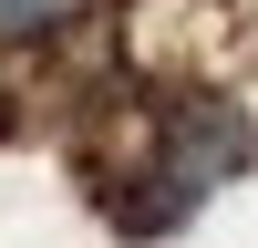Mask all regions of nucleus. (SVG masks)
Masks as SVG:
<instances>
[{"label": "nucleus", "instance_id": "1", "mask_svg": "<svg viewBox=\"0 0 258 248\" xmlns=\"http://www.w3.org/2000/svg\"><path fill=\"white\" fill-rule=\"evenodd\" d=\"M248 155H258V135H248L238 103H176V124H165V186H176L186 207H197L217 176H238Z\"/></svg>", "mask_w": 258, "mask_h": 248}, {"label": "nucleus", "instance_id": "2", "mask_svg": "<svg viewBox=\"0 0 258 248\" xmlns=\"http://www.w3.org/2000/svg\"><path fill=\"white\" fill-rule=\"evenodd\" d=\"M52 11H62V0H0V41H31V31H52Z\"/></svg>", "mask_w": 258, "mask_h": 248}]
</instances>
